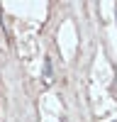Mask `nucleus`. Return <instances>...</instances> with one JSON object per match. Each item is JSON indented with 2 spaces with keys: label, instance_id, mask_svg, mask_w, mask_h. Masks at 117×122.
Listing matches in <instances>:
<instances>
[{
  "label": "nucleus",
  "instance_id": "nucleus-1",
  "mask_svg": "<svg viewBox=\"0 0 117 122\" xmlns=\"http://www.w3.org/2000/svg\"><path fill=\"white\" fill-rule=\"evenodd\" d=\"M44 73H46V78H49V76H51V61H49V59L44 61Z\"/></svg>",
  "mask_w": 117,
  "mask_h": 122
}]
</instances>
